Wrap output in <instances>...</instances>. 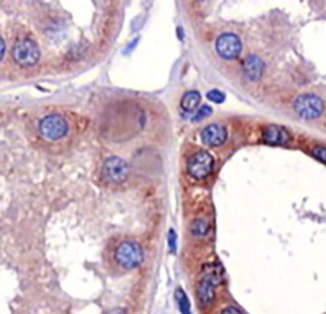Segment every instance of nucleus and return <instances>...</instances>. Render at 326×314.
<instances>
[{
    "mask_svg": "<svg viewBox=\"0 0 326 314\" xmlns=\"http://www.w3.org/2000/svg\"><path fill=\"white\" fill-rule=\"evenodd\" d=\"M202 95L197 90H190V92L185 93V95L181 99V107L185 110L186 112H193L194 110H197L198 104L200 103Z\"/></svg>",
    "mask_w": 326,
    "mask_h": 314,
    "instance_id": "f8f14e48",
    "label": "nucleus"
},
{
    "mask_svg": "<svg viewBox=\"0 0 326 314\" xmlns=\"http://www.w3.org/2000/svg\"><path fill=\"white\" fill-rule=\"evenodd\" d=\"M220 314H245V313L239 308V306L228 305V306H225V308L222 309Z\"/></svg>",
    "mask_w": 326,
    "mask_h": 314,
    "instance_id": "a211bd4d",
    "label": "nucleus"
},
{
    "mask_svg": "<svg viewBox=\"0 0 326 314\" xmlns=\"http://www.w3.org/2000/svg\"><path fill=\"white\" fill-rule=\"evenodd\" d=\"M207 97H208V99H210L212 102H214V103H222L225 98L224 94H223V93L218 89H213V90H210V92H208Z\"/></svg>",
    "mask_w": 326,
    "mask_h": 314,
    "instance_id": "2eb2a0df",
    "label": "nucleus"
},
{
    "mask_svg": "<svg viewBox=\"0 0 326 314\" xmlns=\"http://www.w3.org/2000/svg\"><path fill=\"white\" fill-rule=\"evenodd\" d=\"M210 114H212V109H210L209 106H203L198 110L197 115H195L194 120H195V121H200V120H203V119H205V117L209 116Z\"/></svg>",
    "mask_w": 326,
    "mask_h": 314,
    "instance_id": "f3484780",
    "label": "nucleus"
},
{
    "mask_svg": "<svg viewBox=\"0 0 326 314\" xmlns=\"http://www.w3.org/2000/svg\"><path fill=\"white\" fill-rule=\"evenodd\" d=\"M224 279V269L222 265L214 264L205 265L203 269V276L197 286V299L202 308L212 305L215 299V288L222 284Z\"/></svg>",
    "mask_w": 326,
    "mask_h": 314,
    "instance_id": "f257e3e1",
    "label": "nucleus"
},
{
    "mask_svg": "<svg viewBox=\"0 0 326 314\" xmlns=\"http://www.w3.org/2000/svg\"><path fill=\"white\" fill-rule=\"evenodd\" d=\"M38 130L45 140H59L68 132V122L60 115H49L41 120Z\"/></svg>",
    "mask_w": 326,
    "mask_h": 314,
    "instance_id": "20e7f679",
    "label": "nucleus"
},
{
    "mask_svg": "<svg viewBox=\"0 0 326 314\" xmlns=\"http://www.w3.org/2000/svg\"><path fill=\"white\" fill-rule=\"evenodd\" d=\"M227 139V131L222 125L213 124L205 127L202 132L203 143L209 146H219Z\"/></svg>",
    "mask_w": 326,
    "mask_h": 314,
    "instance_id": "1a4fd4ad",
    "label": "nucleus"
},
{
    "mask_svg": "<svg viewBox=\"0 0 326 314\" xmlns=\"http://www.w3.org/2000/svg\"><path fill=\"white\" fill-rule=\"evenodd\" d=\"M208 229H209V224L205 220L202 219L194 222L193 227H191V232H193L194 235H197V237H202V235L207 234Z\"/></svg>",
    "mask_w": 326,
    "mask_h": 314,
    "instance_id": "4468645a",
    "label": "nucleus"
},
{
    "mask_svg": "<svg viewBox=\"0 0 326 314\" xmlns=\"http://www.w3.org/2000/svg\"><path fill=\"white\" fill-rule=\"evenodd\" d=\"M144 259V252L141 244L133 240L120 243L115 249V261L125 270H133L141 266Z\"/></svg>",
    "mask_w": 326,
    "mask_h": 314,
    "instance_id": "f03ea898",
    "label": "nucleus"
},
{
    "mask_svg": "<svg viewBox=\"0 0 326 314\" xmlns=\"http://www.w3.org/2000/svg\"><path fill=\"white\" fill-rule=\"evenodd\" d=\"M102 176L109 182L122 183L129 176V167L124 159L119 156H111L106 159L102 166Z\"/></svg>",
    "mask_w": 326,
    "mask_h": 314,
    "instance_id": "423d86ee",
    "label": "nucleus"
},
{
    "mask_svg": "<svg viewBox=\"0 0 326 314\" xmlns=\"http://www.w3.org/2000/svg\"><path fill=\"white\" fill-rule=\"evenodd\" d=\"M13 59L18 65L32 66L35 65L40 59V50L38 46L36 45L35 41L29 40V38H22L18 40L13 46Z\"/></svg>",
    "mask_w": 326,
    "mask_h": 314,
    "instance_id": "7ed1b4c3",
    "label": "nucleus"
},
{
    "mask_svg": "<svg viewBox=\"0 0 326 314\" xmlns=\"http://www.w3.org/2000/svg\"><path fill=\"white\" fill-rule=\"evenodd\" d=\"M170 249L172 252L176 251V234L173 230L170 232Z\"/></svg>",
    "mask_w": 326,
    "mask_h": 314,
    "instance_id": "6ab92c4d",
    "label": "nucleus"
},
{
    "mask_svg": "<svg viewBox=\"0 0 326 314\" xmlns=\"http://www.w3.org/2000/svg\"><path fill=\"white\" fill-rule=\"evenodd\" d=\"M213 156L208 151H198L188 162L189 173L197 180H203L209 176L213 169Z\"/></svg>",
    "mask_w": 326,
    "mask_h": 314,
    "instance_id": "0eeeda50",
    "label": "nucleus"
},
{
    "mask_svg": "<svg viewBox=\"0 0 326 314\" xmlns=\"http://www.w3.org/2000/svg\"><path fill=\"white\" fill-rule=\"evenodd\" d=\"M295 110L303 119H317L323 112V102L315 94H302L296 99Z\"/></svg>",
    "mask_w": 326,
    "mask_h": 314,
    "instance_id": "39448f33",
    "label": "nucleus"
},
{
    "mask_svg": "<svg viewBox=\"0 0 326 314\" xmlns=\"http://www.w3.org/2000/svg\"><path fill=\"white\" fill-rule=\"evenodd\" d=\"M264 72V64L256 56H249L244 61V73L249 79L257 80L261 78Z\"/></svg>",
    "mask_w": 326,
    "mask_h": 314,
    "instance_id": "9b49d317",
    "label": "nucleus"
},
{
    "mask_svg": "<svg viewBox=\"0 0 326 314\" xmlns=\"http://www.w3.org/2000/svg\"><path fill=\"white\" fill-rule=\"evenodd\" d=\"M264 140L271 145H284L291 140V135L284 127L271 125V126L266 127L264 131Z\"/></svg>",
    "mask_w": 326,
    "mask_h": 314,
    "instance_id": "9d476101",
    "label": "nucleus"
},
{
    "mask_svg": "<svg viewBox=\"0 0 326 314\" xmlns=\"http://www.w3.org/2000/svg\"><path fill=\"white\" fill-rule=\"evenodd\" d=\"M175 301L180 314H193L191 311V303L189 300L188 294L181 288H177L175 291Z\"/></svg>",
    "mask_w": 326,
    "mask_h": 314,
    "instance_id": "ddd939ff",
    "label": "nucleus"
},
{
    "mask_svg": "<svg viewBox=\"0 0 326 314\" xmlns=\"http://www.w3.org/2000/svg\"><path fill=\"white\" fill-rule=\"evenodd\" d=\"M312 155L316 159L321 162V163L326 164V148L325 146H316L312 149Z\"/></svg>",
    "mask_w": 326,
    "mask_h": 314,
    "instance_id": "dca6fc26",
    "label": "nucleus"
},
{
    "mask_svg": "<svg viewBox=\"0 0 326 314\" xmlns=\"http://www.w3.org/2000/svg\"><path fill=\"white\" fill-rule=\"evenodd\" d=\"M106 314H126V311H125V309L116 308V309H112V310L107 311Z\"/></svg>",
    "mask_w": 326,
    "mask_h": 314,
    "instance_id": "aec40b11",
    "label": "nucleus"
},
{
    "mask_svg": "<svg viewBox=\"0 0 326 314\" xmlns=\"http://www.w3.org/2000/svg\"><path fill=\"white\" fill-rule=\"evenodd\" d=\"M215 47H217V51L220 58L231 60V59H236L241 54L242 43L236 34L224 33L222 36H219Z\"/></svg>",
    "mask_w": 326,
    "mask_h": 314,
    "instance_id": "6e6552de",
    "label": "nucleus"
}]
</instances>
